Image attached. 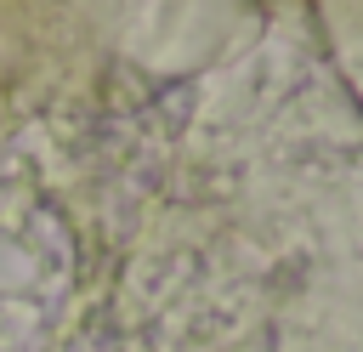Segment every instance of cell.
<instances>
[{
  "instance_id": "cell-3",
  "label": "cell",
  "mask_w": 363,
  "mask_h": 352,
  "mask_svg": "<svg viewBox=\"0 0 363 352\" xmlns=\"http://www.w3.org/2000/svg\"><path fill=\"white\" fill-rule=\"evenodd\" d=\"M85 295V244L28 153L0 159V352H51Z\"/></svg>"
},
{
  "instance_id": "cell-2",
  "label": "cell",
  "mask_w": 363,
  "mask_h": 352,
  "mask_svg": "<svg viewBox=\"0 0 363 352\" xmlns=\"http://www.w3.org/2000/svg\"><path fill=\"white\" fill-rule=\"evenodd\" d=\"M102 290L136 352H272L278 261L233 193L221 136L153 193Z\"/></svg>"
},
{
  "instance_id": "cell-4",
  "label": "cell",
  "mask_w": 363,
  "mask_h": 352,
  "mask_svg": "<svg viewBox=\"0 0 363 352\" xmlns=\"http://www.w3.org/2000/svg\"><path fill=\"white\" fill-rule=\"evenodd\" d=\"M51 352H136V346H130V335L119 329L113 307H108L102 278H96V284H85V295H79V307H74V318H68V329L57 335V346H51Z\"/></svg>"
},
{
  "instance_id": "cell-1",
  "label": "cell",
  "mask_w": 363,
  "mask_h": 352,
  "mask_svg": "<svg viewBox=\"0 0 363 352\" xmlns=\"http://www.w3.org/2000/svg\"><path fill=\"white\" fill-rule=\"evenodd\" d=\"M221 142L278 261L272 352H363V108L346 79L306 68Z\"/></svg>"
}]
</instances>
